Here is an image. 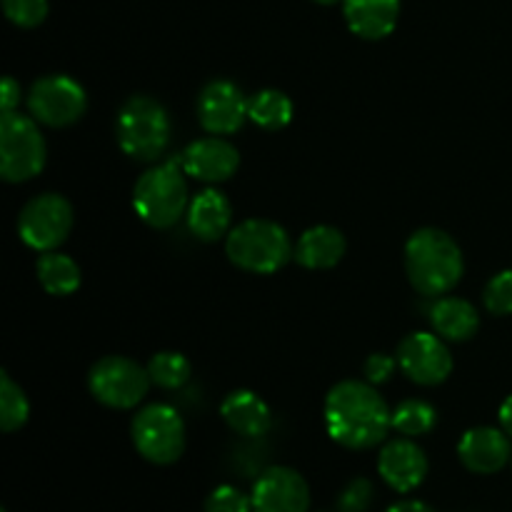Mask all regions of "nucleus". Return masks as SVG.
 I'll use <instances>...</instances> for the list:
<instances>
[{"mask_svg":"<svg viewBox=\"0 0 512 512\" xmlns=\"http://www.w3.org/2000/svg\"><path fill=\"white\" fill-rule=\"evenodd\" d=\"M205 512H253V500L235 485H218L205 500Z\"/></svg>","mask_w":512,"mask_h":512,"instance_id":"nucleus-29","label":"nucleus"},{"mask_svg":"<svg viewBox=\"0 0 512 512\" xmlns=\"http://www.w3.org/2000/svg\"><path fill=\"white\" fill-rule=\"evenodd\" d=\"M28 418L30 403L23 388L8 373H0V428L3 433H15L28 423Z\"/></svg>","mask_w":512,"mask_h":512,"instance_id":"nucleus-26","label":"nucleus"},{"mask_svg":"<svg viewBox=\"0 0 512 512\" xmlns=\"http://www.w3.org/2000/svg\"><path fill=\"white\" fill-rule=\"evenodd\" d=\"M248 120L263 130H283L293 120V100L283 90L265 88L248 100Z\"/></svg>","mask_w":512,"mask_h":512,"instance_id":"nucleus-23","label":"nucleus"},{"mask_svg":"<svg viewBox=\"0 0 512 512\" xmlns=\"http://www.w3.org/2000/svg\"><path fill=\"white\" fill-rule=\"evenodd\" d=\"M325 430L348 450H370L393 430V410L368 380H343L325 395Z\"/></svg>","mask_w":512,"mask_h":512,"instance_id":"nucleus-1","label":"nucleus"},{"mask_svg":"<svg viewBox=\"0 0 512 512\" xmlns=\"http://www.w3.org/2000/svg\"><path fill=\"white\" fill-rule=\"evenodd\" d=\"M198 120L210 135H233L248 120V98L230 80H210L198 98Z\"/></svg>","mask_w":512,"mask_h":512,"instance_id":"nucleus-12","label":"nucleus"},{"mask_svg":"<svg viewBox=\"0 0 512 512\" xmlns=\"http://www.w3.org/2000/svg\"><path fill=\"white\" fill-rule=\"evenodd\" d=\"M315 3H320V5H335V3H343V0H315Z\"/></svg>","mask_w":512,"mask_h":512,"instance_id":"nucleus-35","label":"nucleus"},{"mask_svg":"<svg viewBox=\"0 0 512 512\" xmlns=\"http://www.w3.org/2000/svg\"><path fill=\"white\" fill-rule=\"evenodd\" d=\"M375 498L373 483L365 478H355L345 485L343 493L338 495L340 512H365Z\"/></svg>","mask_w":512,"mask_h":512,"instance_id":"nucleus-30","label":"nucleus"},{"mask_svg":"<svg viewBox=\"0 0 512 512\" xmlns=\"http://www.w3.org/2000/svg\"><path fill=\"white\" fill-rule=\"evenodd\" d=\"M348 28L363 40H383L395 30L400 0H343Z\"/></svg>","mask_w":512,"mask_h":512,"instance_id":"nucleus-18","label":"nucleus"},{"mask_svg":"<svg viewBox=\"0 0 512 512\" xmlns=\"http://www.w3.org/2000/svg\"><path fill=\"white\" fill-rule=\"evenodd\" d=\"M405 273L420 295L440 298L463 278V250L445 230L420 228L405 243Z\"/></svg>","mask_w":512,"mask_h":512,"instance_id":"nucleus-2","label":"nucleus"},{"mask_svg":"<svg viewBox=\"0 0 512 512\" xmlns=\"http://www.w3.org/2000/svg\"><path fill=\"white\" fill-rule=\"evenodd\" d=\"M148 368L125 355H108L100 358L88 373L90 395L100 405L113 410H130L140 405L150 388Z\"/></svg>","mask_w":512,"mask_h":512,"instance_id":"nucleus-8","label":"nucleus"},{"mask_svg":"<svg viewBox=\"0 0 512 512\" xmlns=\"http://www.w3.org/2000/svg\"><path fill=\"white\" fill-rule=\"evenodd\" d=\"M435 425H438V410L428 400L410 398L393 410V430L403 438H423L433 433Z\"/></svg>","mask_w":512,"mask_h":512,"instance_id":"nucleus-24","label":"nucleus"},{"mask_svg":"<svg viewBox=\"0 0 512 512\" xmlns=\"http://www.w3.org/2000/svg\"><path fill=\"white\" fill-rule=\"evenodd\" d=\"M0 512H8V510H5V508H0Z\"/></svg>","mask_w":512,"mask_h":512,"instance_id":"nucleus-36","label":"nucleus"},{"mask_svg":"<svg viewBox=\"0 0 512 512\" xmlns=\"http://www.w3.org/2000/svg\"><path fill=\"white\" fill-rule=\"evenodd\" d=\"M430 325L433 333H438L445 343H465L475 338L480 328V313L473 303L463 298H435L430 305Z\"/></svg>","mask_w":512,"mask_h":512,"instance_id":"nucleus-20","label":"nucleus"},{"mask_svg":"<svg viewBox=\"0 0 512 512\" xmlns=\"http://www.w3.org/2000/svg\"><path fill=\"white\" fill-rule=\"evenodd\" d=\"M48 145L33 115H0V175L5 183H25L43 173Z\"/></svg>","mask_w":512,"mask_h":512,"instance_id":"nucleus-6","label":"nucleus"},{"mask_svg":"<svg viewBox=\"0 0 512 512\" xmlns=\"http://www.w3.org/2000/svg\"><path fill=\"white\" fill-rule=\"evenodd\" d=\"M35 273H38V280L45 293L58 295V298L73 295L80 288V280H83L80 265L70 255L58 253V250L40 253L38 263H35Z\"/></svg>","mask_w":512,"mask_h":512,"instance_id":"nucleus-22","label":"nucleus"},{"mask_svg":"<svg viewBox=\"0 0 512 512\" xmlns=\"http://www.w3.org/2000/svg\"><path fill=\"white\" fill-rule=\"evenodd\" d=\"M188 230L203 243H215L228 238L230 220H233V205L220 190H200L188 205Z\"/></svg>","mask_w":512,"mask_h":512,"instance_id":"nucleus-17","label":"nucleus"},{"mask_svg":"<svg viewBox=\"0 0 512 512\" xmlns=\"http://www.w3.org/2000/svg\"><path fill=\"white\" fill-rule=\"evenodd\" d=\"M510 440L512 438L503 428H490V425L470 428L458 443L460 463H463L470 473H498V470H503L512 460Z\"/></svg>","mask_w":512,"mask_h":512,"instance_id":"nucleus-16","label":"nucleus"},{"mask_svg":"<svg viewBox=\"0 0 512 512\" xmlns=\"http://www.w3.org/2000/svg\"><path fill=\"white\" fill-rule=\"evenodd\" d=\"M428 455L413 438H398L383 445L378 455V473L395 493H413L428 478Z\"/></svg>","mask_w":512,"mask_h":512,"instance_id":"nucleus-15","label":"nucleus"},{"mask_svg":"<svg viewBox=\"0 0 512 512\" xmlns=\"http://www.w3.org/2000/svg\"><path fill=\"white\" fill-rule=\"evenodd\" d=\"M385 512H435L430 505L420 503V500H400V503L390 505Z\"/></svg>","mask_w":512,"mask_h":512,"instance_id":"nucleus-33","label":"nucleus"},{"mask_svg":"<svg viewBox=\"0 0 512 512\" xmlns=\"http://www.w3.org/2000/svg\"><path fill=\"white\" fill-rule=\"evenodd\" d=\"M148 375L150 383L158 385L163 390H178L193 375V365L185 355L173 353V350H165V353H155L148 363Z\"/></svg>","mask_w":512,"mask_h":512,"instance_id":"nucleus-25","label":"nucleus"},{"mask_svg":"<svg viewBox=\"0 0 512 512\" xmlns=\"http://www.w3.org/2000/svg\"><path fill=\"white\" fill-rule=\"evenodd\" d=\"M180 160H158L145 170L133 188V208L143 223L155 230H168L188 210V183Z\"/></svg>","mask_w":512,"mask_h":512,"instance_id":"nucleus-4","label":"nucleus"},{"mask_svg":"<svg viewBox=\"0 0 512 512\" xmlns=\"http://www.w3.org/2000/svg\"><path fill=\"white\" fill-rule=\"evenodd\" d=\"M225 425L243 438H263L273 425V410L253 390H233L220 405Z\"/></svg>","mask_w":512,"mask_h":512,"instance_id":"nucleus-19","label":"nucleus"},{"mask_svg":"<svg viewBox=\"0 0 512 512\" xmlns=\"http://www.w3.org/2000/svg\"><path fill=\"white\" fill-rule=\"evenodd\" d=\"M483 303L488 313L493 315H512V270L493 275L485 285Z\"/></svg>","mask_w":512,"mask_h":512,"instance_id":"nucleus-28","label":"nucleus"},{"mask_svg":"<svg viewBox=\"0 0 512 512\" xmlns=\"http://www.w3.org/2000/svg\"><path fill=\"white\" fill-rule=\"evenodd\" d=\"M230 263L253 275H273L295 255L288 230L275 220L250 218L235 225L225 238Z\"/></svg>","mask_w":512,"mask_h":512,"instance_id":"nucleus-5","label":"nucleus"},{"mask_svg":"<svg viewBox=\"0 0 512 512\" xmlns=\"http://www.w3.org/2000/svg\"><path fill=\"white\" fill-rule=\"evenodd\" d=\"M345 250H348V243L338 228L313 225L300 235L293 258L308 270H330L343 260Z\"/></svg>","mask_w":512,"mask_h":512,"instance_id":"nucleus-21","label":"nucleus"},{"mask_svg":"<svg viewBox=\"0 0 512 512\" xmlns=\"http://www.w3.org/2000/svg\"><path fill=\"white\" fill-rule=\"evenodd\" d=\"M400 370L405 378L413 383L425 385V388H435V385L445 383L453 373V355H450L448 345L438 333H410L400 340L398 345Z\"/></svg>","mask_w":512,"mask_h":512,"instance_id":"nucleus-11","label":"nucleus"},{"mask_svg":"<svg viewBox=\"0 0 512 512\" xmlns=\"http://www.w3.org/2000/svg\"><path fill=\"white\" fill-rule=\"evenodd\" d=\"M3 13L18 28H38L48 18V0H3Z\"/></svg>","mask_w":512,"mask_h":512,"instance_id":"nucleus-27","label":"nucleus"},{"mask_svg":"<svg viewBox=\"0 0 512 512\" xmlns=\"http://www.w3.org/2000/svg\"><path fill=\"white\" fill-rule=\"evenodd\" d=\"M28 110L48 128H68L88 110V95L75 78L63 73L43 75L28 93Z\"/></svg>","mask_w":512,"mask_h":512,"instance_id":"nucleus-10","label":"nucleus"},{"mask_svg":"<svg viewBox=\"0 0 512 512\" xmlns=\"http://www.w3.org/2000/svg\"><path fill=\"white\" fill-rule=\"evenodd\" d=\"M398 368H400L398 358H393V355H385V353H373L368 360H365L363 373H365V380H368L370 385H383L393 378L395 370Z\"/></svg>","mask_w":512,"mask_h":512,"instance_id":"nucleus-31","label":"nucleus"},{"mask_svg":"<svg viewBox=\"0 0 512 512\" xmlns=\"http://www.w3.org/2000/svg\"><path fill=\"white\" fill-rule=\"evenodd\" d=\"M498 418H500V428H503L505 433L512 438V395H508V398H505V403L500 405Z\"/></svg>","mask_w":512,"mask_h":512,"instance_id":"nucleus-34","label":"nucleus"},{"mask_svg":"<svg viewBox=\"0 0 512 512\" xmlns=\"http://www.w3.org/2000/svg\"><path fill=\"white\" fill-rule=\"evenodd\" d=\"M250 500L253 512H308L310 488L298 470L273 465L255 480Z\"/></svg>","mask_w":512,"mask_h":512,"instance_id":"nucleus-13","label":"nucleus"},{"mask_svg":"<svg viewBox=\"0 0 512 512\" xmlns=\"http://www.w3.org/2000/svg\"><path fill=\"white\" fill-rule=\"evenodd\" d=\"M118 145L128 158L158 163L173 140V120L168 108L150 95H130L115 120Z\"/></svg>","mask_w":512,"mask_h":512,"instance_id":"nucleus-3","label":"nucleus"},{"mask_svg":"<svg viewBox=\"0 0 512 512\" xmlns=\"http://www.w3.org/2000/svg\"><path fill=\"white\" fill-rule=\"evenodd\" d=\"M180 165L185 173L203 183H223L240 168V153L223 135H208L185 145L180 153Z\"/></svg>","mask_w":512,"mask_h":512,"instance_id":"nucleus-14","label":"nucleus"},{"mask_svg":"<svg viewBox=\"0 0 512 512\" xmlns=\"http://www.w3.org/2000/svg\"><path fill=\"white\" fill-rule=\"evenodd\" d=\"M20 105V83L10 75L3 78V88H0V108L3 113H13L15 108Z\"/></svg>","mask_w":512,"mask_h":512,"instance_id":"nucleus-32","label":"nucleus"},{"mask_svg":"<svg viewBox=\"0 0 512 512\" xmlns=\"http://www.w3.org/2000/svg\"><path fill=\"white\" fill-rule=\"evenodd\" d=\"M130 438L140 458L153 465H173L185 450V423L168 403H150L135 413Z\"/></svg>","mask_w":512,"mask_h":512,"instance_id":"nucleus-7","label":"nucleus"},{"mask_svg":"<svg viewBox=\"0 0 512 512\" xmlns=\"http://www.w3.org/2000/svg\"><path fill=\"white\" fill-rule=\"evenodd\" d=\"M73 230V205L58 193L35 195L18 215V235L38 253L58 250Z\"/></svg>","mask_w":512,"mask_h":512,"instance_id":"nucleus-9","label":"nucleus"}]
</instances>
